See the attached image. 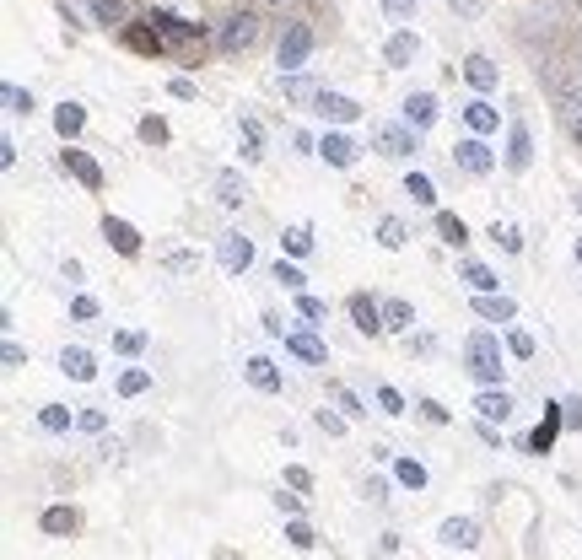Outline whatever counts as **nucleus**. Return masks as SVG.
I'll return each instance as SVG.
<instances>
[{
	"instance_id": "f257e3e1",
	"label": "nucleus",
	"mask_w": 582,
	"mask_h": 560,
	"mask_svg": "<svg viewBox=\"0 0 582 560\" xmlns=\"http://www.w3.org/2000/svg\"><path fill=\"white\" fill-rule=\"evenodd\" d=\"M464 356H469V372H474V383H485V389H502V339L496 335H469V345H464Z\"/></svg>"
},
{
	"instance_id": "f03ea898",
	"label": "nucleus",
	"mask_w": 582,
	"mask_h": 560,
	"mask_svg": "<svg viewBox=\"0 0 582 560\" xmlns=\"http://www.w3.org/2000/svg\"><path fill=\"white\" fill-rule=\"evenodd\" d=\"M307 55H313V27H307V22H291L286 38H281V70L296 76V70L307 65Z\"/></svg>"
},
{
	"instance_id": "7ed1b4c3",
	"label": "nucleus",
	"mask_w": 582,
	"mask_h": 560,
	"mask_svg": "<svg viewBox=\"0 0 582 560\" xmlns=\"http://www.w3.org/2000/svg\"><path fill=\"white\" fill-rule=\"evenodd\" d=\"M254 44H259V16H254V11L227 16V27H222V49L237 55V49H254Z\"/></svg>"
},
{
	"instance_id": "20e7f679",
	"label": "nucleus",
	"mask_w": 582,
	"mask_h": 560,
	"mask_svg": "<svg viewBox=\"0 0 582 560\" xmlns=\"http://www.w3.org/2000/svg\"><path fill=\"white\" fill-rule=\"evenodd\" d=\"M453 162H459L469 178H485V172L496 168V157H491V146H485L480 135H469V140H459V146H453Z\"/></svg>"
},
{
	"instance_id": "39448f33",
	"label": "nucleus",
	"mask_w": 582,
	"mask_h": 560,
	"mask_svg": "<svg viewBox=\"0 0 582 560\" xmlns=\"http://www.w3.org/2000/svg\"><path fill=\"white\" fill-rule=\"evenodd\" d=\"M372 146L383 151V157H415V130H405V124H378L372 130Z\"/></svg>"
},
{
	"instance_id": "423d86ee",
	"label": "nucleus",
	"mask_w": 582,
	"mask_h": 560,
	"mask_svg": "<svg viewBox=\"0 0 582 560\" xmlns=\"http://www.w3.org/2000/svg\"><path fill=\"white\" fill-rule=\"evenodd\" d=\"M513 410H518V404H513V393H507V389H485L480 399H474V415H480L485 426H507V420H513Z\"/></svg>"
},
{
	"instance_id": "0eeeda50",
	"label": "nucleus",
	"mask_w": 582,
	"mask_h": 560,
	"mask_svg": "<svg viewBox=\"0 0 582 560\" xmlns=\"http://www.w3.org/2000/svg\"><path fill=\"white\" fill-rule=\"evenodd\" d=\"M216 259H222V270L243 275V270L254 264V243H248L243 232H227V237H222V248H216Z\"/></svg>"
},
{
	"instance_id": "6e6552de",
	"label": "nucleus",
	"mask_w": 582,
	"mask_h": 560,
	"mask_svg": "<svg viewBox=\"0 0 582 560\" xmlns=\"http://www.w3.org/2000/svg\"><path fill=\"white\" fill-rule=\"evenodd\" d=\"M528 162H534V135H528L524 119H513V124H507V168L524 172Z\"/></svg>"
},
{
	"instance_id": "1a4fd4ad",
	"label": "nucleus",
	"mask_w": 582,
	"mask_h": 560,
	"mask_svg": "<svg viewBox=\"0 0 582 560\" xmlns=\"http://www.w3.org/2000/svg\"><path fill=\"white\" fill-rule=\"evenodd\" d=\"M59 372H65V378H76V383H92V378H98V361H92V350L65 345V350H59Z\"/></svg>"
},
{
	"instance_id": "9d476101",
	"label": "nucleus",
	"mask_w": 582,
	"mask_h": 560,
	"mask_svg": "<svg viewBox=\"0 0 582 560\" xmlns=\"http://www.w3.org/2000/svg\"><path fill=\"white\" fill-rule=\"evenodd\" d=\"M405 124L415 130V135L431 130V124H437V98H431V92H410L405 98Z\"/></svg>"
},
{
	"instance_id": "9b49d317",
	"label": "nucleus",
	"mask_w": 582,
	"mask_h": 560,
	"mask_svg": "<svg viewBox=\"0 0 582 560\" xmlns=\"http://www.w3.org/2000/svg\"><path fill=\"white\" fill-rule=\"evenodd\" d=\"M474 313L491 318V324H513V318H518V302H513V296H496V291H480V296H474Z\"/></svg>"
},
{
	"instance_id": "f8f14e48",
	"label": "nucleus",
	"mask_w": 582,
	"mask_h": 560,
	"mask_svg": "<svg viewBox=\"0 0 582 560\" xmlns=\"http://www.w3.org/2000/svg\"><path fill=\"white\" fill-rule=\"evenodd\" d=\"M350 318H356L361 335H378V329H383V302H372L367 291H356V296H350Z\"/></svg>"
},
{
	"instance_id": "ddd939ff",
	"label": "nucleus",
	"mask_w": 582,
	"mask_h": 560,
	"mask_svg": "<svg viewBox=\"0 0 582 560\" xmlns=\"http://www.w3.org/2000/svg\"><path fill=\"white\" fill-rule=\"evenodd\" d=\"M442 544H448V550H474V544H480V523H474V517H448V523H442Z\"/></svg>"
},
{
	"instance_id": "4468645a",
	"label": "nucleus",
	"mask_w": 582,
	"mask_h": 560,
	"mask_svg": "<svg viewBox=\"0 0 582 560\" xmlns=\"http://www.w3.org/2000/svg\"><path fill=\"white\" fill-rule=\"evenodd\" d=\"M313 109L324 113V119H335V124H350V119L361 113V103H350L346 92H329V87H324V92L313 98Z\"/></svg>"
},
{
	"instance_id": "2eb2a0df",
	"label": "nucleus",
	"mask_w": 582,
	"mask_h": 560,
	"mask_svg": "<svg viewBox=\"0 0 582 560\" xmlns=\"http://www.w3.org/2000/svg\"><path fill=\"white\" fill-rule=\"evenodd\" d=\"M243 378H248L259 393H281V372H275V361H270V356H254V361L243 367Z\"/></svg>"
},
{
	"instance_id": "dca6fc26",
	"label": "nucleus",
	"mask_w": 582,
	"mask_h": 560,
	"mask_svg": "<svg viewBox=\"0 0 582 560\" xmlns=\"http://www.w3.org/2000/svg\"><path fill=\"white\" fill-rule=\"evenodd\" d=\"M318 157H324L329 168H356V140H346V135H324V140H318Z\"/></svg>"
},
{
	"instance_id": "f3484780",
	"label": "nucleus",
	"mask_w": 582,
	"mask_h": 560,
	"mask_svg": "<svg viewBox=\"0 0 582 560\" xmlns=\"http://www.w3.org/2000/svg\"><path fill=\"white\" fill-rule=\"evenodd\" d=\"M286 356H296V361H307V367H324V361H329L324 339H313V335H286Z\"/></svg>"
},
{
	"instance_id": "a211bd4d",
	"label": "nucleus",
	"mask_w": 582,
	"mask_h": 560,
	"mask_svg": "<svg viewBox=\"0 0 582 560\" xmlns=\"http://www.w3.org/2000/svg\"><path fill=\"white\" fill-rule=\"evenodd\" d=\"M59 162H65V172H76V178H81L87 189H103V168H98V162H92L87 151H65Z\"/></svg>"
},
{
	"instance_id": "6ab92c4d",
	"label": "nucleus",
	"mask_w": 582,
	"mask_h": 560,
	"mask_svg": "<svg viewBox=\"0 0 582 560\" xmlns=\"http://www.w3.org/2000/svg\"><path fill=\"white\" fill-rule=\"evenodd\" d=\"M464 119H469V130H474V135H491V130H502V113L491 109L485 98H474V103H464Z\"/></svg>"
},
{
	"instance_id": "aec40b11",
	"label": "nucleus",
	"mask_w": 582,
	"mask_h": 560,
	"mask_svg": "<svg viewBox=\"0 0 582 560\" xmlns=\"http://www.w3.org/2000/svg\"><path fill=\"white\" fill-rule=\"evenodd\" d=\"M216 200H222V205H243V200H248V178L237 168L216 172Z\"/></svg>"
},
{
	"instance_id": "412c9836",
	"label": "nucleus",
	"mask_w": 582,
	"mask_h": 560,
	"mask_svg": "<svg viewBox=\"0 0 582 560\" xmlns=\"http://www.w3.org/2000/svg\"><path fill=\"white\" fill-rule=\"evenodd\" d=\"M561 420H566V415H561V404H550V410H545V420L534 426L528 448H534V452H550V442H556V431H561Z\"/></svg>"
},
{
	"instance_id": "4be33fe9",
	"label": "nucleus",
	"mask_w": 582,
	"mask_h": 560,
	"mask_svg": "<svg viewBox=\"0 0 582 560\" xmlns=\"http://www.w3.org/2000/svg\"><path fill=\"white\" fill-rule=\"evenodd\" d=\"M103 237L114 243L119 254H140V232H135L130 222H114V216H109V222H103Z\"/></svg>"
},
{
	"instance_id": "5701e85b",
	"label": "nucleus",
	"mask_w": 582,
	"mask_h": 560,
	"mask_svg": "<svg viewBox=\"0 0 582 560\" xmlns=\"http://www.w3.org/2000/svg\"><path fill=\"white\" fill-rule=\"evenodd\" d=\"M464 76H469V87H474V92H491V87H496V65H491L485 55H469L464 59Z\"/></svg>"
},
{
	"instance_id": "b1692460",
	"label": "nucleus",
	"mask_w": 582,
	"mask_h": 560,
	"mask_svg": "<svg viewBox=\"0 0 582 560\" xmlns=\"http://www.w3.org/2000/svg\"><path fill=\"white\" fill-rule=\"evenodd\" d=\"M81 124H87L81 103H59V109H55V130H59V140H76V135H81Z\"/></svg>"
},
{
	"instance_id": "393cba45",
	"label": "nucleus",
	"mask_w": 582,
	"mask_h": 560,
	"mask_svg": "<svg viewBox=\"0 0 582 560\" xmlns=\"http://www.w3.org/2000/svg\"><path fill=\"white\" fill-rule=\"evenodd\" d=\"M415 49H421V38H415V33H394V38L383 44V59H389V65H410Z\"/></svg>"
},
{
	"instance_id": "a878e982",
	"label": "nucleus",
	"mask_w": 582,
	"mask_h": 560,
	"mask_svg": "<svg viewBox=\"0 0 582 560\" xmlns=\"http://www.w3.org/2000/svg\"><path fill=\"white\" fill-rule=\"evenodd\" d=\"M464 285L480 296V291H496L502 280H496V270H491V264H474V259H469V264H464Z\"/></svg>"
},
{
	"instance_id": "bb28decb",
	"label": "nucleus",
	"mask_w": 582,
	"mask_h": 560,
	"mask_svg": "<svg viewBox=\"0 0 582 560\" xmlns=\"http://www.w3.org/2000/svg\"><path fill=\"white\" fill-rule=\"evenodd\" d=\"M394 480H400L405 491H426V463H415V458H400V463H394Z\"/></svg>"
},
{
	"instance_id": "cd10ccee",
	"label": "nucleus",
	"mask_w": 582,
	"mask_h": 560,
	"mask_svg": "<svg viewBox=\"0 0 582 560\" xmlns=\"http://www.w3.org/2000/svg\"><path fill=\"white\" fill-rule=\"evenodd\" d=\"M405 194L415 200V205H437V183H431L426 172H410V178H405Z\"/></svg>"
},
{
	"instance_id": "c85d7f7f",
	"label": "nucleus",
	"mask_w": 582,
	"mask_h": 560,
	"mask_svg": "<svg viewBox=\"0 0 582 560\" xmlns=\"http://www.w3.org/2000/svg\"><path fill=\"white\" fill-rule=\"evenodd\" d=\"M410 324H415V307L410 302H400V296L383 302V329H410Z\"/></svg>"
},
{
	"instance_id": "c756f323",
	"label": "nucleus",
	"mask_w": 582,
	"mask_h": 560,
	"mask_svg": "<svg viewBox=\"0 0 582 560\" xmlns=\"http://www.w3.org/2000/svg\"><path fill=\"white\" fill-rule=\"evenodd\" d=\"M146 389H151V372H146V367H130V372H119V393H124V399H140Z\"/></svg>"
},
{
	"instance_id": "7c9ffc66",
	"label": "nucleus",
	"mask_w": 582,
	"mask_h": 560,
	"mask_svg": "<svg viewBox=\"0 0 582 560\" xmlns=\"http://www.w3.org/2000/svg\"><path fill=\"white\" fill-rule=\"evenodd\" d=\"M437 232H442V243H453V248H459V243H469V226L459 222L453 211H437Z\"/></svg>"
},
{
	"instance_id": "2f4dec72",
	"label": "nucleus",
	"mask_w": 582,
	"mask_h": 560,
	"mask_svg": "<svg viewBox=\"0 0 582 560\" xmlns=\"http://www.w3.org/2000/svg\"><path fill=\"white\" fill-rule=\"evenodd\" d=\"M281 87H286V98H302V103H313V98L324 92L313 76H281Z\"/></svg>"
},
{
	"instance_id": "473e14b6",
	"label": "nucleus",
	"mask_w": 582,
	"mask_h": 560,
	"mask_svg": "<svg viewBox=\"0 0 582 560\" xmlns=\"http://www.w3.org/2000/svg\"><path fill=\"white\" fill-rule=\"evenodd\" d=\"M70 420H76V415H70L65 404H44V410H38V426H44V431H70Z\"/></svg>"
},
{
	"instance_id": "72a5a7b5",
	"label": "nucleus",
	"mask_w": 582,
	"mask_h": 560,
	"mask_svg": "<svg viewBox=\"0 0 582 560\" xmlns=\"http://www.w3.org/2000/svg\"><path fill=\"white\" fill-rule=\"evenodd\" d=\"M44 534H76V512L70 506H49L44 512Z\"/></svg>"
},
{
	"instance_id": "f704fd0d",
	"label": "nucleus",
	"mask_w": 582,
	"mask_h": 560,
	"mask_svg": "<svg viewBox=\"0 0 582 560\" xmlns=\"http://www.w3.org/2000/svg\"><path fill=\"white\" fill-rule=\"evenodd\" d=\"M405 222H400V216H383V222H378V243H383V248H405Z\"/></svg>"
},
{
	"instance_id": "c9c22d12",
	"label": "nucleus",
	"mask_w": 582,
	"mask_h": 560,
	"mask_svg": "<svg viewBox=\"0 0 582 560\" xmlns=\"http://www.w3.org/2000/svg\"><path fill=\"white\" fill-rule=\"evenodd\" d=\"M296 313H302L307 324H324V318H329V302H318V296H307V291H296Z\"/></svg>"
},
{
	"instance_id": "e433bc0d",
	"label": "nucleus",
	"mask_w": 582,
	"mask_h": 560,
	"mask_svg": "<svg viewBox=\"0 0 582 560\" xmlns=\"http://www.w3.org/2000/svg\"><path fill=\"white\" fill-rule=\"evenodd\" d=\"M281 248H286V254H307V248H313V226H286Z\"/></svg>"
},
{
	"instance_id": "4c0bfd02",
	"label": "nucleus",
	"mask_w": 582,
	"mask_h": 560,
	"mask_svg": "<svg viewBox=\"0 0 582 560\" xmlns=\"http://www.w3.org/2000/svg\"><path fill=\"white\" fill-rule=\"evenodd\" d=\"M114 350H119V356H140V350H146V335H140V329H119Z\"/></svg>"
},
{
	"instance_id": "58836bf2",
	"label": "nucleus",
	"mask_w": 582,
	"mask_h": 560,
	"mask_svg": "<svg viewBox=\"0 0 582 560\" xmlns=\"http://www.w3.org/2000/svg\"><path fill=\"white\" fill-rule=\"evenodd\" d=\"M270 280H281V285H286V291H302V285H307V275H302V270H296V264H286V259H281V264H275V270H270Z\"/></svg>"
},
{
	"instance_id": "ea45409f",
	"label": "nucleus",
	"mask_w": 582,
	"mask_h": 560,
	"mask_svg": "<svg viewBox=\"0 0 582 560\" xmlns=\"http://www.w3.org/2000/svg\"><path fill=\"white\" fill-rule=\"evenodd\" d=\"M243 157H259V140H265V130H259V119H243Z\"/></svg>"
},
{
	"instance_id": "a19ab883",
	"label": "nucleus",
	"mask_w": 582,
	"mask_h": 560,
	"mask_svg": "<svg viewBox=\"0 0 582 560\" xmlns=\"http://www.w3.org/2000/svg\"><path fill=\"white\" fill-rule=\"evenodd\" d=\"M329 399H335V404H340V410H346L350 420H361V415H367V410H361V399H356V393H350V389H340V383H335V389H329Z\"/></svg>"
},
{
	"instance_id": "79ce46f5",
	"label": "nucleus",
	"mask_w": 582,
	"mask_h": 560,
	"mask_svg": "<svg viewBox=\"0 0 582 560\" xmlns=\"http://www.w3.org/2000/svg\"><path fill=\"white\" fill-rule=\"evenodd\" d=\"M286 539L296 544V550H313V544H318V539H313V528H307L302 517H291V523H286Z\"/></svg>"
},
{
	"instance_id": "37998d69",
	"label": "nucleus",
	"mask_w": 582,
	"mask_h": 560,
	"mask_svg": "<svg viewBox=\"0 0 582 560\" xmlns=\"http://www.w3.org/2000/svg\"><path fill=\"white\" fill-rule=\"evenodd\" d=\"M140 140H146V146H162V140H168V124H162L157 113H151V119H140Z\"/></svg>"
},
{
	"instance_id": "c03bdc74",
	"label": "nucleus",
	"mask_w": 582,
	"mask_h": 560,
	"mask_svg": "<svg viewBox=\"0 0 582 560\" xmlns=\"http://www.w3.org/2000/svg\"><path fill=\"white\" fill-rule=\"evenodd\" d=\"M491 237H496V243H502V248H507V254H518V248H524V232H518V226H491Z\"/></svg>"
},
{
	"instance_id": "a18cd8bd",
	"label": "nucleus",
	"mask_w": 582,
	"mask_h": 560,
	"mask_svg": "<svg viewBox=\"0 0 582 560\" xmlns=\"http://www.w3.org/2000/svg\"><path fill=\"white\" fill-rule=\"evenodd\" d=\"M0 98H5V109L11 113H33V92H22V87H5Z\"/></svg>"
},
{
	"instance_id": "49530a36",
	"label": "nucleus",
	"mask_w": 582,
	"mask_h": 560,
	"mask_svg": "<svg viewBox=\"0 0 582 560\" xmlns=\"http://www.w3.org/2000/svg\"><path fill=\"white\" fill-rule=\"evenodd\" d=\"M507 350H513L518 361H528V356H534V335H524V329H518V335H507Z\"/></svg>"
},
{
	"instance_id": "de8ad7c7",
	"label": "nucleus",
	"mask_w": 582,
	"mask_h": 560,
	"mask_svg": "<svg viewBox=\"0 0 582 560\" xmlns=\"http://www.w3.org/2000/svg\"><path fill=\"white\" fill-rule=\"evenodd\" d=\"M378 404H383V415H405V399H400V389H378Z\"/></svg>"
},
{
	"instance_id": "09e8293b",
	"label": "nucleus",
	"mask_w": 582,
	"mask_h": 560,
	"mask_svg": "<svg viewBox=\"0 0 582 560\" xmlns=\"http://www.w3.org/2000/svg\"><path fill=\"white\" fill-rule=\"evenodd\" d=\"M76 426H81V431H103V426H109V415H103V410H81V415H76Z\"/></svg>"
},
{
	"instance_id": "8fccbe9b",
	"label": "nucleus",
	"mask_w": 582,
	"mask_h": 560,
	"mask_svg": "<svg viewBox=\"0 0 582 560\" xmlns=\"http://www.w3.org/2000/svg\"><path fill=\"white\" fill-rule=\"evenodd\" d=\"M383 11H389L394 22H410V16H415V0H383Z\"/></svg>"
},
{
	"instance_id": "3c124183",
	"label": "nucleus",
	"mask_w": 582,
	"mask_h": 560,
	"mask_svg": "<svg viewBox=\"0 0 582 560\" xmlns=\"http://www.w3.org/2000/svg\"><path fill=\"white\" fill-rule=\"evenodd\" d=\"M70 313H76L81 324H92V318H98V302H92V296H76V302H70Z\"/></svg>"
},
{
	"instance_id": "603ef678",
	"label": "nucleus",
	"mask_w": 582,
	"mask_h": 560,
	"mask_svg": "<svg viewBox=\"0 0 582 560\" xmlns=\"http://www.w3.org/2000/svg\"><path fill=\"white\" fill-rule=\"evenodd\" d=\"M318 431H329V437H340V431H346V415H329V410H318Z\"/></svg>"
},
{
	"instance_id": "864d4df0",
	"label": "nucleus",
	"mask_w": 582,
	"mask_h": 560,
	"mask_svg": "<svg viewBox=\"0 0 582 560\" xmlns=\"http://www.w3.org/2000/svg\"><path fill=\"white\" fill-rule=\"evenodd\" d=\"M286 485H291V491H307V485H313V474H307L302 463H291V469H286Z\"/></svg>"
},
{
	"instance_id": "5fc2aeb1",
	"label": "nucleus",
	"mask_w": 582,
	"mask_h": 560,
	"mask_svg": "<svg viewBox=\"0 0 582 560\" xmlns=\"http://www.w3.org/2000/svg\"><path fill=\"white\" fill-rule=\"evenodd\" d=\"M168 92H173V98H183V103H189V98H194V92H200V87H194V81H189V76H173V81H168Z\"/></svg>"
},
{
	"instance_id": "6e6d98bb",
	"label": "nucleus",
	"mask_w": 582,
	"mask_h": 560,
	"mask_svg": "<svg viewBox=\"0 0 582 560\" xmlns=\"http://www.w3.org/2000/svg\"><path fill=\"white\" fill-rule=\"evenodd\" d=\"M98 16L103 22H124V0H98Z\"/></svg>"
},
{
	"instance_id": "4d7b16f0",
	"label": "nucleus",
	"mask_w": 582,
	"mask_h": 560,
	"mask_svg": "<svg viewBox=\"0 0 582 560\" xmlns=\"http://www.w3.org/2000/svg\"><path fill=\"white\" fill-rule=\"evenodd\" d=\"M421 415H426V420H437V426H442V420H448V410H442V404H437V399H421Z\"/></svg>"
},
{
	"instance_id": "13d9d810",
	"label": "nucleus",
	"mask_w": 582,
	"mask_h": 560,
	"mask_svg": "<svg viewBox=\"0 0 582 560\" xmlns=\"http://www.w3.org/2000/svg\"><path fill=\"white\" fill-rule=\"evenodd\" d=\"M0 361H5V367H22L27 356H22V345H11V339H5V350H0Z\"/></svg>"
},
{
	"instance_id": "bf43d9fd",
	"label": "nucleus",
	"mask_w": 582,
	"mask_h": 560,
	"mask_svg": "<svg viewBox=\"0 0 582 560\" xmlns=\"http://www.w3.org/2000/svg\"><path fill=\"white\" fill-rule=\"evenodd\" d=\"M275 506H281L286 517H296V512H302V496H286V491H281V496H275Z\"/></svg>"
},
{
	"instance_id": "052dcab7",
	"label": "nucleus",
	"mask_w": 582,
	"mask_h": 560,
	"mask_svg": "<svg viewBox=\"0 0 582 560\" xmlns=\"http://www.w3.org/2000/svg\"><path fill=\"white\" fill-rule=\"evenodd\" d=\"M561 410H566V426H582V404H577V399H566Z\"/></svg>"
},
{
	"instance_id": "680f3d73",
	"label": "nucleus",
	"mask_w": 582,
	"mask_h": 560,
	"mask_svg": "<svg viewBox=\"0 0 582 560\" xmlns=\"http://www.w3.org/2000/svg\"><path fill=\"white\" fill-rule=\"evenodd\" d=\"M453 11H464V16H480V0H448Z\"/></svg>"
},
{
	"instance_id": "e2e57ef3",
	"label": "nucleus",
	"mask_w": 582,
	"mask_h": 560,
	"mask_svg": "<svg viewBox=\"0 0 582 560\" xmlns=\"http://www.w3.org/2000/svg\"><path fill=\"white\" fill-rule=\"evenodd\" d=\"M265 5H291V0H265Z\"/></svg>"
},
{
	"instance_id": "0e129e2a",
	"label": "nucleus",
	"mask_w": 582,
	"mask_h": 560,
	"mask_svg": "<svg viewBox=\"0 0 582 560\" xmlns=\"http://www.w3.org/2000/svg\"><path fill=\"white\" fill-rule=\"evenodd\" d=\"M577 264H582V243H577Z\"/></svg>"
}]
</instances>
